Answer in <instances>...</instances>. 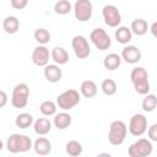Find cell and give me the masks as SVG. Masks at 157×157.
<instances>
[{
    "instance_id": "6da1fadb",
    "label": "cell",
    "mask_w": 157,
    "mask_h": 157,
    "mask_svg": "<svg viewBox=\"0 0 157 157\" xmlns=\"http://www.w3.org/2000/svg\"><path fill=\"white\" fill-rule=\"evenodd\" d=\"M128 132L126 124L123 120H114L112 121L109 126V132H108V141L113 146H119L125 141Z\"/></svg>"
},
{
    "instance_id": "7a4b0ae2",
    "label": "cell",
    "mask_w": 157,
    "mask_h": 157,
    "mask_svg": "<svg viewBox=\"0 0 157 157\" xmlns=\"http://www.w3.org/2000/svg\"><path fill=\"white\" fill-rule=\"evenodd\" d=\"M28 97H29V88L27 83L20 82L17 83L13 90H12V96H11V104L13 108H25L28 103Z\"/></svg>"
},
{
    "instance_id": "3957f363",
    "label": "cell",
    "mask_w": 157,
    "mask_h": 157,
    "mask_svg": "<svg viewBox=\"0 0 157 157\" xmlns=\"http://www.w3.org/2000/svg\"><path fill=\"white\" fill-rule=\"evenodd\" d=\"M80 93L76 90H66L56 97V104L63 110H70L80 103Z\"/></svg>"
},
{
    "instance_id": "277c9868",
    "label": "cell",
    "mask_w": 157,
    "mask_h": 157,
    "mask_svg": "<svg viewBox=\"0 0 157 157\" xmlns=\"http://www.w3.org/2000/svg\"><path fill=\"white\" fill-rule=\"evenodd\" d=\"M152 142L150 139H139L131 144L128 148V155L130 157H147L152 153Z\"/></svg>"
},
{
    "instance_id": "5b68a950",
    "label": "cell",
    "mask_w": 157,
    "mask_h": 157,
    "mask_svg": "<svg viewBox=\"0 0 157 157\" xmlns=\"http://www.w3.org/2000/svg\"><path fill=\"white\" fill-rule=\"evenodd\" d=\"M90 39L92 44L101 52L109 49V47L112 45L110 37L103 28H94L90 34Z\"/></svg>"
},
{
    "instance_id": "8992f818",
    "label": "cell",
    "mask_w": 157,
    "mask_h": 157,
    "mask_svg": "<svg viewBox=\"0 0 157 157\" xmlns=\"http://www.w3.org/2000/svg\"><path fill=\"white\" fill-rule=\"evenodd\" d=\"M74 13L80 22H87L93 13V5L90 0H77L74 5Z\"/></svg>"
},
{
    "instance_id": "52a82bcc",
    "label": "cell",
    "mask_w": 157,
    "mask_h": 157,
    "mask_svg": "<svg viewBox=\"0 0 157 157\" xmlns=\"http://www.w3.org/2000/svg\"><path fill=\"white\" fill-rule=\"evenodd\" d=\"M102 16L104 20V23L108 27L112 28H117L119 27L120 22H121V15L120 11L118 10V7L115 5H105L102 9Z\"/></svg>"
},
{
    "instance_id": "ba28073f",
    "label": "cell",
    "mask_w": 157,
    "mask_h": 157,
    "mask_svg": "<svg viewBox=\"0 0 157 157\" xmlns=\"http://www.w3.org/2000/svg\"><path fill=\"white\" fill-rule=\"evenodd\" d=\"M129 132L132 136H141L146 132L147 130V118L141 114V113H136L130 118L129 121Z\"/></svg>"
},
{
    "instance_id": "9c48e42d",
    "label": "cell",
    "mask_w": 157,
    "mask_h": 157,
    "mask_svg": "<svg viewBox=\"0 0 157 157\" xmlns=\"http://www.w3.org/2000/svg\"><path fill=\"white\" fill-rule=\"evenodd\" d=\"M71 47L74 49V53L75 55L78 58V59H86L90 56L91 54V47H90V43L88 40L86 39V37L81 36V34H77L72 38L71 40Z\"/></svg>"
},
{
    "instance_id": "30bf717a",
    "label": "cell",
    "mask_w": 157,
    "mask_h": 157,
    "mask_svg": "<svg viewBox=\"0 0 157 157\" xmlns=\"http://www.w3.org/2000/svg\"><path fill=\"white\" fill-rule=\"evenodd\" d=\"M49 56H52L49 49L45 45L39 44L32 52V63L37 66H45L49 63Z\"/></svg>"
},
{
    "instance_id": "8fae6325",
    "label": "cell",
    "mask_w": 157,
    "mask_h": 157,
    "mask_svg": "<svg viewBox=\"0 0 157 157\" xmlns=\"http://www.w3.org/2000/svg\"><path fill=\"white\" fill-rule=\"evenodd\" d=\"M121 59L128 64H136L141 60V50L136 45H126L121 50Z\"/></svg>"
},
{
    "instance_id": "7c38bea8",
    "label": "cell",
    "mask_w": 157,
    "mask_h": 157,
    "mask_svg": "<svg viewBox=\"0 0 157 157\" xmlns=\"http://www.w3.org/2000/svg\"><path fill=\"white\" fill-rule=\"evenodd\" d=\"M44 77L48 82H59L63 77V71L58 64H48L44 66Z\"/></svg>"
},
{
    "instance_id": "4fadbf2b",
    "label": "cell",
    "mask_w": 157,
    "mask_h": 157,
    "mask_svg": "<svg viewBox=\"0 0 157 157\" xmlns=\"http://www.w3.org/2000/svg\"><path fill=\"white\" fill-rule=\"evenodd\" d=\"M33 150L37 155L45 156L52 152V142L45 137H38L33 142Z\"/></svg>"
},
{
    "instance_id": "5bb4252c",
    "label": "cell",
    "mask_w": 157,
    "mask_h": 157,
    "mask_svg": "<svg viewBox=\"0 0 157 157\" xmlns=\"http://www.w3.org/2000/svg\"><path fill=\"white\" fill-rule=\"evenodd\" d=\"M121 55L117 54V53H110L108 55L104 56L103 59V66L109 70V71H114L117 70L120 65H121Z\"/></svg>"
},
{
    "instance_id": "9a60e30c",
    "label": "cell",
    "mask_w": 157,
    "mask_h": 157,
    "mask_svg": "<svg viewBox=\"0 0 157 157\" xmlns=\"http://www.w3.org/2000/svg\"><path fill=\"white\" fill-rule=\"evenodd\" d=\"M50 54H52V59L58 65H65V64H67V61L70 59L69 58V53L63 47H54L52 49Z\"/></svg>"
},
{
    "instance_id": "2e32d148",
    "label": "cell",
    "mask_w": 157,
    "mask_h": 157,
    "mask_svg": "<svg viewBox=\"0 0 157 157\" xmlns=\"http://www.w3.org/2000/svg\"><path fill=\"white\" fill-rule=\"evenodd\" d=\"M114 34H115V39L120 44H128L132 39L131 28H129L126 26H119V27H117Z\"/></svg>"
},
{
    "instance_id": "e0dca14e",
    "label": "cell",
    "mask_w": 157,
    "mask_h": 157,
    "mask_svg": "<svg viewBox=\"0 0 157 157\" xmlns=\"http://www.w3.org/2000/svg\"><path fill=\"white\" fill-rule=\"evenodd\" d=\"M97 85L92 80H85L80 86V92L85 98H93L97 94Z\"/></svg>"
},
{
    "instance_id": "ac0fdd59",
    "label": "cell",
    "mask_w": 157,
    "mask_h": 157,
    "mask_svg": "<svg viewBox=\"0 0 157 157\" xmlns=\"http://www.w3.org/2000/svg\"><path fill=\"white\" fill-rule=\"evenodd\" d=\"M33 129H34L36 134L43 136V135H47L48 132H50L52 123L48 118H38L33 124Z\"/></svg>"
},
{
    "instance_id": "d6986e66",
    "label": "cell",
    "mask_w": 157,
    "mask_h": 157,
    "mask_svg": "<svg viewBox=\"0 0 157 157\" xmlns=\"http://www.w3.org/2000/svg\"><path fill=\"white\" fill-rule=\"evenodd\" d=\"M2 28L7 34H15L20 28V21L16 16H7L2 21Z\"/></svg>"
},
{
    "instance_id": "ffe728a7",
    "label": "cell",
    "mask_w": 157,
    "mask_h": 157,
    "mask_svg": "<svg viewBox=\"0 0 157 157\" xmlns=\"http://www.w3.org/2000/svg\"><path fill=\"white\" fill-rule=\"evenodd\" d=\"M71 121H72V118L69 113H65V112H61L59 114H55V118H54V125L56 129L59 130H64L66 128H69L71 125Z\"/></svg>"
},
{
    "instance_id": "44dd1931",
    "label": "cell",
    "mask_w": 157,
    "mask_h": 157,
    "mask_svg": "<svg viewBox=\"0 0 157 157\" xmlns=\"http://www.w3.org/2000/svg\"><path fill=\"white\" fill-rule=\"evenodd\" d=\"M130 28H131V32L134 34H136V36H144V34H146V32L148 29V25H147L146 20H144V18H136V20H134L131 22Z\"/></svg>"
},
{
    "instance_id": "7402d4cb",
    "label": "cell",
    "mask_w": 157,
    "mask_h": 157,
    "mask_svg": "<svg viewBox=\"0 0 157 157\" xmlns=\"http://www.w3.org/2000/svg\"><path fill=\"white\" fill-rule=\"evenodd\" d=\"M15 124L20 129H27L33 124V117L29 113H20L15 119Z\"/></svg>"
},
{
    "instance_id": "603a6c76",
    "label": "cell",
    "mask_w": 157,
    "mask_h": 157,
    "mask_svg": "<svg viewBox=\"0 0 157 157\" xmlns=\"http://www.w3.org/2000/svg\"><path fill=\"white\" fill-rule=\"evenodd\" d=\"M20 136L21 134H11L6 140V147L7 151L11 153H18L20 152Z\"/></svg>"
},
{
    "instance_id": "cb8c5ba5",
    "label": "cell",
    "mask_w": 157,
    "mask_h": 157,
    "mask_svg": "<svg viewBox=\"0 0 157 157\" xmlns=\"http://www.w3.org/2000/svg\"><path fill=\"white\" fill-rule=\"evenodd\" d=\"M65 151H66V153L69 156L77 157V156H80L82 153V145L76 140H70L65 145Z\"/></svg>"
},
{
    "instance_id": "d4e9b609",
    "label": "cell",
    "mask_w": 157,
    "mask_h": 157,
    "mask_svg": "<svg viewBox=\"0 0 157 157\" xmlns=\"http://www.w3.org/2000/svg\"><path fill=\"white\" fill-rule=\"evenodd\" d=\"M141 107L147 113L153 112L156 109V107H157V97L155 94H150V93L145 94V98L141 102Z\"/></svg>"
},
{
    "instance_id": "484cf974",
    "label": "cell",
    "mask_w": 157,
    "mask_h": 157,
    "mask_svg": "<svg viewBox=\"0 0 157 157\" xmlns=\"http://www.w3.org/2000/svg\"><path fill=\"white\" fill-rule=\"evenodd\" d=\"M56 108H58V104L55 102H53V101H44L39 105V112L44 117H50V115H54L56 113Z\"/></svg>"
},
{
    "instance_id": "4316f807",
    "label": "cell",
    "mask_w": 157,
    "mask_h": 157,
    "mask_svg": "<svg viewBox=\"0 0 157 157\" xmlns=\"http://www.w3.org/2000/svg\"><path fill=\"white\" fill-rule=\"evenodd\" d=\"M101 90L105 96H113V94H115V92L118 90V86H117V82L114 80L105 78L101 83Z\"/></svg>"
},
{
    "instance_id": "83f0119b",
    "label": "cell",
    "mask_w": 157,
    "mask_h": 157,
    "mask_svg": "<svg viewBox=\"0 0 157 157\" xmlns=\"http://www.w3.org/2000/svg\"><path fill=\"white\" fill-rule=\"evenodd\" d=\"M34 36V39L39 43V44H43L45 45L47 43L50 42V32L47 29V28H37L33 33Z\"/></svg>"
},
{
    "instance_id": "f1b7e54d",
    "label": "cell",
    "mask_w": 157,
    "mask_h": 157,
    "mask_svg": "<svg viewBox=\"0 0 157 157\" xmlns=\"http://www.w3.org/2000/svg\"><path fill=\"white\" fill-rule=\"evenodd\" d=\"M71 10H72V6L69 0H59L54 5V11L58 15H67Z\"/></svg>"
},
{
    "instance_id": "f546056e",
    "label": "cell",
    "mask_w": 157,
    "mask_h": 157,
    "mask_svg": "<svg viewBox=\"0 0 157 157\" xmlns=\"http://www.w3.org/2000/svg\"><path fill=\"white\" fill-rule=\"evenodd\" d=\"M130 78H131V82H136V81H140V80H146L148 78V74L147 71L141 67V66H137V67H134L130 72Z\"/></svg>"
},
{
    "instance_id": "4dcf8cb0",
    "label": "cell",
    "mask_w": 157,
    "mask_h": 157,
    "mask_svg": "<svg viewBox=\"0 0 157 157\" xmlns=\"http://www.w3.org/2000/svg\"><path fill=\"white\" fill-rule=\"evenodd\" d=\"M134 85V88H135V92L139 93V94H147L150 92V82H148V78L146 80H140V81H136L132 83Z\"/></svg>"
},
{
    "instance_id": "1f68e13d",
    "label": "cell",
    "mask_w": 157,
    "mask_h": 157,
    "mask_svg": "<svg viewBox=\"0 0 157 157\" xmlns=\"http://www.w3.org/2000/svg\"><path fill=\"white\" fill-rule=\"evenodd\" d=\"M32 147H33V142H32L31 137L21 134V136H20V152H27Z\"/></svg>"
},
{
    "instance_id": "d6a6232c",
    "label": "cell",
    "mask_w": 157,
    "mask_h": 157,
    "mask_svg": "<svg viewBox=\"0 0 157 157\" xmlns=\"http://www.w3.org/2000/svg\"><path fill=\"white\" fill-rule=\"evenodd\" d=\"M147 135H148V139L153 142H157V124H152L148 130H147Z\"/></svg>"
},
{
    "instance_id": "836d02e7",
    "label": "cell",
    "mask_w": 157,
    "mask_h": 157,
    "mask_svg": "<svg viewBox=\"0 0 157 157\" xmlns=\"http://www.w3.org/2000/svg\"><path fill=\"white\" fill-rule=\"evenodd\" d=\"M11 6L16 10H22L28 5V0H10Z\"/></svg>"
},
{
    "instance_id": "e575fe53",
    "label": "cell",
    "mask_w": 157,
    "mask_h": 157,
    "mask_svg": "<svg viewBox=\"0 0 157 157\" xmlns=\"http://www.w3.org/2000/svg\"><path fill=\"white\" fill-rule=\"evenodd\" d=\"M0 97H1V102H0V107H5L6 105V102H7V94L5 91H1L0 92Z\"/></svg>"
},
{
    "instance_id": "d590c367",
    "label": "cell",
    "mask_w": 157,
    "mask_h": 157,
    "mask_svg": "<svg viewBox=\"0 0 157 157\" xmlns=\"http://www.w3.org/2000/svg\"><path fill=\"white\" fill-rule=\"evenodd\" d=\"M150 31H151V34L157 39V21H156V22H153V23L151 25Z\"/></svg>"
}]
</instances>
